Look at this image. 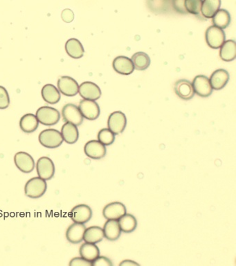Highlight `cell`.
I'll return each mask as SVG.
<instances>
[{"mask_svg": "<svg viewBox=\"0 0 236 266\" xmlns=\"http://www.w3.org/2000/svg\"><path fill=\"white\" fill-rule=\"evenodd\" d=\"M38 140L42 147L50 149L61 147L64 142L61 132L53 128L42 131L39 135Z\"/></svg>", "mask_w": 236, "mask_h": 266, "instance_id": "obj_1", "label": "cell"}, {"mask_svg": "<svg viewBox=\"0 0 236 266\" xmlns=\"http://www.w3.org/2000/svg\"><path fill=\"white\" fill-rule=\"evenodd\" d=\"M48 189L46 181L40 177L32 178L24 187V193L27 197L37 199L45 194Z\"/></svg>", "mask_w": 236, "mask_h": 266, "instance_id": "obj_2", "label": "cell"}, {"mask_svg": "<svg viewBox=\"0 0 236 266\" xmlns=\"http://www.w3.org/2000/svg\"><path fill=\"white\" fill-rule=\"evenodd\" d=\"M36 117L41 124L48 125H56L61 119V114L59 110L50 106H42L36 112Z\"/></svg>", "mask_w": 236, "mask_h": 266, "instance_id": "obj_3", "label": "cell"}, {"mask_svg": "<svg viewBox=\"0 0 236 266\" xmlns=\"http://www.w3.org/2000/svg\"><path fill=\"white\" fill-rule=\"evenodd\" d=\"M205 39L210 48L218 50L225 42L226 35L224 30L213 25L206 31Z\"/></svg>", "mask_w": 236, "mask_h": 266, "instance_id": "obj_4", "label": "cell"}, {"mask_svg": "<svg viewBox=\"0 0 236 266\" xmlns=\"http://www.w3.org/2000/svg\"><path fill=\"white\" fill-rule=\"evenodd\" d=\"M36 170L38 177L46 181H50L55 174V165L50 157H42L37 160Z\"/></svg>", "mask_w": 236, "mask_h": 266, "instance_id": "obj_5", "label": "cell"}, {"mask_svg": "<svg viewBox=\"0 0 236 266\" xmlns=\"http://www.w3.org/2000/svg\"><path fill=\"white\" fill-rule=\"evenodd\" d=\"M62 117L65 122L73 123L76 126H79L83 122V117L80 112L78 107L74 104L65 105L62 110Z\"/></svg>", "mask_w": 236, "mask_h": 266, "instance_id": "obj_6", "label": "cell"}, {"mask_svg": "<svg viewBox=\"0 0 236 266\" xmlns=\"http://www.w3.org/2000/svg\"><path fill=\"white\" fill-rule=\"evenodd\" d=\"M15 164L20 171L24 173H31L34 170V159L26 152H18L14 156Z\"/></svg>", "mask_w": 236, "mask_h": 266, "instance_id": "obj_7", "label": "cell"}, {"mask_svg": "<svg viewBox=\"0 0 236 266\" xmlns=\"http://www.w3.org/2000/svg\"><path fill=\"white\" fill-rule=\"evenodd\" d=\"M126 125V116L121 111L112 112L108 118V129H110L114 135L122 133L125 130Z\"/></svg>", "mask_w": 236, "mask_h": 266, "instance_id": "obj_8", "label": "cell"}, {"mask_svg": "<svg viewBox=\"0 0 236 266\" xmlns=\"http://www.w3.org/2000/svg\"><path fill=\"white\" fill-rule=\"evenodd\" d=\"M73 222L85 224L89 222L92 217V210L89 206L81 204L75 206L69 213Z\"/></svg>", "mask_w": 236, "mask_h": 266, "instance_id": "obj_9", "label": "cell"}, {"mask_svg": "<svg viewBox=\"0 0 236 266\" xmlns=\"http://www.w3.org/2000/svg\"><path fill=\"white\" fill-rule=\"evenodd\" d=\"M78 108L82 117L90 121L97 119L100 115V108L95 101L83 99L80 101Z\"/></svg>", "mask_w": 236, "mask_h": 266, "instance_id": "obj_10", "label": "cell"}, {"mask_svg": "<svg viewBox=\"0 0 236 266\" xmlns=\"http://www.w3.org/2000/svg\"><path fill=\"white\" fill-rule=\"evenodd\" d=\"M195 93L201 97H209L212 95L213 88L209 78L205 75H198L194 78L192 83Z\"/></svg>", "mask_w": 236, "mask_h": 266, "instance_id": "obj_11", "label": "cell"}, {"mask_svg": "<svg viewBox=\"0 0 236 266\" xmlns=\"http://www.w3.org/2000/svg\"><path fill=\"white\" fill-rule=\"evenodd\" d=\"M58 88L60 93L65 96L74 97L78 93L79 85L74 78L69 76H62L58 80Z\"/></svg>", "mask_w": 236, "mask_h": 266, "instance_id": "obj_12", "label": "cell"}, {"mask_svg": "<svg viewBox=\"0 0 236 266\" xmlns=\"http://www.w3.org/2000/svg\"><path fill=\"white\" fill-rule=\"evenodd\" d=\"M85 155L93 160H100L106 155V146L99 140H91L86 143L84 147Z\"/></svg>", "mask_w": 236, "mask_h": 266, "instance_id": "obj_13", "label": "cell"}, {"mask_svg": "<svg viewBox=\"0 0 236 266\" xmlns=\"http://www.w3.org/2000/svg\"><path fill=\"white\" fill-rule=\"evenodd\" d=\"M125 213H126V207L120 202H111L103 210V215L107 220H119Z\"/></svg>", "mask_w": 236, "mask_h": 266, "instance_id": "obj_14", "label": "cell"}, {"mask_svg": "<svg viewBox=\"0 0 236 266\" xmlns=\"http://www.w3.org/2000/svg\"><path fill=\"white\" fill-rule=\"evenodd\" d=\"M80 97L88 100H98L101 97L100 87L92 82H84L79 86L78 90Z\"/></svg>", "mask_w": 236, "mask_h": 266, "instance_id": "obj_15", "label": "cell"}, {"mask_svg": "<svg viewBox=\"0 0 236 266\" xmlns=\"http://www.w3.org/2000/svg\"><path fill=\"white\" fill-rule=\"evenodd\" d=\"M112 66L116 72L122 75H130L134 72V67L132 60L126 56H120L115 58Z\"/></svg>", "mask_w": 236, "mask_h": 266, "instance_id": "obj_16", "label": "cell"}, {"mask_svg": "<svg viewBox=\"0 0 236 266\" xmlns=\"http://www.w3.org/2000/svg\"><path fill=\"white\" fill-rule=\"evenodd\" d=\"M176 95L183 100L188 101L194 98L195 92L192 83L188 80L181 79L177 80L175 84Z\"/></svg>", "mask_w": 236, "mask_h": 266, "instance_id": "obj_17", "label": "cell"}, {"mask_svg": "<svg viewBox=\"0 0 236 266\" xmlns=\"http://www.w3.org/2000/svg\"><path fill=\"white\" fill-rule=\"evenodd\" d=\"M86 230L85 225L74 223L67 228L66 238L72 244H78L83 241L84 233Z\"/></svg>", "mask_w": 236, "mask_h": 266, "instance_id": "obj_18", "label": "cell"}, {"mask_svg": "<svg viewBox=\"0 0 236 266\" xmlns=\"http://www.w3.org/2000/svg\"><path fill=\"white\" fill-rule=\"evenodd\" d=\"M230 76L227 71L224 69L215 70L209 78L210 83L213 90L220 91L223 89L229 80Z\"/></svg>", "mask_w": 236, "mask_h": 266, "instance_id": "obj_19", "label": "cell"}, {"mask_svg": "<svg viewBox=\"0 0 236 266\" xmlns=\"http://www.w3.org/2000/svg\"><path fill=\"white\" fill-rule=\"evenodd\" d=\"M61 135L63 140L67 144H74L77 142L79 138V132L76 125L73 123L66 122L62 126Z\"/></svg>", "mask_w": 236, "mask_h": 266, "instance_id": "obj_20", "label": "cell"}, {"mask_svg": "<svg viewBox=\"0 0 236 266\" xmlns=\"http://www.w3.org/2000/svg\"><path fill=\"white\" fill-rule=\"evenodd\" d=\"M104 237L109 241H117L121 235L118 220H108L104 227Z\"/></svg>", "mask_w": 236, "mask_h": 266, "instance_id": "obj_21", "label": "cell"}, {"mask_svg": "<svg viewBox=\"0 0 236 266\" xmlns=\"http://www.w3.org/2000/svg\"><path fill=\"white\" fill-rule=\"evenodd\" d=\"M65 50L70 57L74 59L82 58L85 53L83 46L78 39L71 38L65 44Z\"/></svg>", "mask_w": 236, "mask_h": 266, "instance_id": "obj_22", "label": "cell"}, {"mask_svg": "<svg viewBox=\"0 0 236 266\" xmlns=\"http://www.w3.org/2000/svg\"><path fill=\"white\" fill-rule=\"evenodd\" d=\"M220 57L223 61L231 62L236 58V42L233 40H228L220 47Z\"/></svg>", "mask_w": 236, "mask_h": 266, "instance_id": "obj_23", "label": "cell"}, {"mask_svg": "<svg viewBox=\"0 0 236 266\" xmlns=\"http://www.w3.org/2000/svg\"><path fill=\"white\" fill-rule=\"evenodd\" d=\"M42 97L48 104L54 105L61 100V93L59 89L52 84H46L42 87Z\"/></svg>", "mask_w": 236, "mask_h": 266, "instance_id": "obj_24", "label": "cell"}, {"mask_svg": "<svg viewBox=\"0 0 236 266\" xmlns=\"http://www.w3.org/2000/svg\"><path fill=\"white\" fill-rule=\"evenodd\" d=\"M105 238L104 230L100 227L92 226L86 228L83 241L86 243H98Z\"/></svg>", "mask_w": 236, "mask_h": 266, "instance_id": "obj_25", "label": "cell"}, {"mask_svg": "<svg viewBox=\"0 0 236 266\" xmlns=\"http://www.w3.org/2000/svg\"><path fill=\"white\" fill-rule=\"evenodd\" d=\"M79 254L81 257L92 262L100 256V250L95 243H85L80 246Z\"/></svg>", "mask_w": 236, "mask_h": 266, "instance_id": "obj_26", "label": "cell"}, {"mask_svg": "<svg viewBox=\"0 0 236 266\" xmlns=\"http://www.w3.org/2000/svg\"><path fill=\"white\" fill-rule=\"evenodd\" d=\"M39 121L36 116L33 114H27L21 118L20 121V127L25 133L35 132L38 128Z\"/></svg>", "mask_w": 236, "mask_h": 266, "instance_id": "obj_27", "label": "cell"}, {"mask_svg": "<svg viewBox=\"0 0 236 266\" xmlns=\"http://www.w3.org/2000/svg\"><path fill=\"white\" fill-rule=\"evenodd\" d=\"M221 0H202L201 14L205 18H212L220 9Z\"/></svg>", "mask_w": 236, "mask_h": 266, "instance_id": "obj_28", "label": "cell"}, {"mask_svg": "<svg viewBox=\"0 0 236 266\" xmlns=\"http://www.w3.org/2000/svg\"><path fill=\"white\" fill-rule=\"evenodd\" d=\"M231 15L225 9H219L212 18L213 26L222 29H226L231 23Z\"/></svg>", "mask_w": 236, "mask_h": 266, "instance_id": "obj_29", "label": "cell"}, {"mask_svg": "<svg viewBox=\"0 0 236 266\" xmlns=\"http://www.w3.org/2000/svg\"><path fill=\"white\" fill-rule=\"evenodd\" d=\"M118 221L121 232L124 233H132L137 227V220L135 217L130 213H125Z\"/></svg>", "mask_w": 236, "mask_h": 266, "instance_id": "obj_30", "label": "cell"}, {"mask_svg": "<svg viewBox=\"0 0 236 266\" xmlns=\"http://www.w3.org/2000/svg\"><path fill=\"white\" fill-rule=\"evenodd\" d=\"M131 60L134 65V69L136 70H146L151 65V59L149 56L144 52H140L134 54Z\"/></svg>", "mask_w": 236, "mask_h": 266, "instance_id": "obj_31", "label": "cell"}, {"mask_svg": "<svg viewBox=\"0 0 236 266\" xmlns=\"http://www.w3.org/2000/svg\"><path fill=\"white\" fill-rule=\"evenodd\" d=\"M98 140L105 146H110L115 140V135L110 129L104 128L98 133Z\"/></svg>", "mask_w": 236, "mask_h": 266, "instance_id": "obj_32", "label": "cell"}, {"mask_svg": "<svg viewBox=\"0 0 236 266\" xmlns=\"http://www.w3.org/2000/svg\"><path fill=\"white\" fill-rule=\"evenodd\" d=\"M202 0H185L184 6L189 14L199 16L201 14Z\"/></svg>", "mask_w": 236, "mask_h": 266, "instance_id": "obj_33", "label": "cell"}, {"mask_svg": "<svg viewBox=\"0 0 236 266\" xmlns=\"http://www.w3.org/2000/svg\"><path fill=\"white\" fill-rule=\"evenodd\" d=\"M10 105L8 92L3 86H0V109L5 110Z\"/></svg>", "mask_w": 236, "mask_h": 266, "instance_id": "obj_34", "label": "cell"}, {"mask_svg": "<svg viewBox=\"0 0 236 266\" xmlns=\"http://www.w3.org/2000/svg\"><path fill=\"white\" fill-rule=\"evenodd\" d=\"M184 2L185 0H173L172 4H173L174 10L180 14H188L185 8Z\"/></svg>", "mask_w": 236, "mask_h": 266, "instance_id": "obj_35", "label": "cell"}, {"mask_svg": "<svg viewBox=\"0 0 236 266\" xmlns=\"http://www.w3.org/2000/svg\"><path fill=\"white\" fill-rule=\"evenodd\" d=\"M92 262L87 261L80 256V257H75L72 258L69 262V266H91Z\"/></svg>", "mask_w": 236, "mask_h": 266, "instance_id": "obj_36", "label": "cell"}, {"mask_svg": "<svg viewBox=\"0 0 236 266\" xmlns=\"http://www.w3.org/2000/svg\"><path fill=\"white\" fill-rule=\"evenodd\" d=\"M92 265L93 266H112L113 263L110 258L106 257V256H100L96 258L92 261Z\"/></svg>", "mask_w": 236, "mask_h": 266, "instance_id": "obj_37", "label": "cell"}, {"mask_svg": "<svg viewBox=\"0 0 236 266\" xmlns=\"http://www.w3.org/2000/svg\"><path fill=\"white\" fill-rule=\"evenodd\" d=\"M62 19L64 22L66 23H70L72 22L74 19V14L72 10L70 9H65L62 13Z\"/></svg>", "mask_w": 236, "mask_h": 266, "instance_id": "obj_38", "label": "cell"}, {"mask_svg": "<svg viewBox=\"0 0 236 266\" xmlns=\"http://www.w3.org/2000/svg\"><path fill=\"white\" fill-rule=\"evenodd\" d=\"M120 265H128V266H132V265H138L139 266V264L136 263V262L132 261V260H124V261H123L121 262V263H120Z\"/></svg>", "mask_w": 236, "mask_h": 266, "instance_id": "obj_39", "label": "cell"}]
</instances>
